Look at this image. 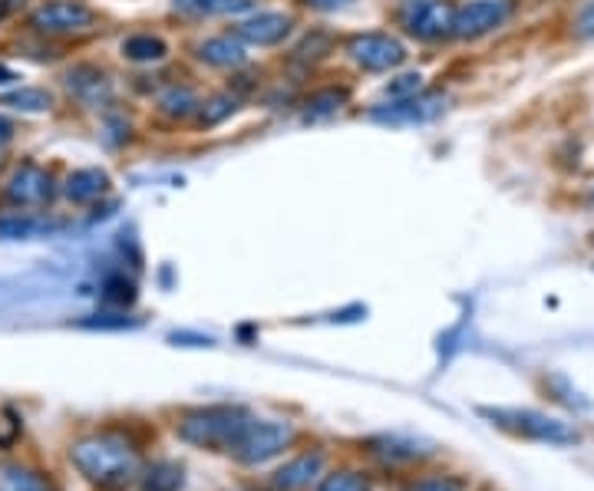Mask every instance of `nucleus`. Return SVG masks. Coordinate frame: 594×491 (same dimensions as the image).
<instances>
[{"instance_id": "nucleus-1", "label": "nucleus", "mask_w": 594, "mask_h": 491, "mask_svg": "<svg viewBox=\"0 0 594 491\" xmlns=\"http://www.w3.org/2000/svg\"><path fill=\"white\" fill-rule=\"evenodd\" d=\"M103 31V14L90 0H37L24 14V34L54 47L90 40Z\"/></svg>"}, {"instance_id": "nucleus-2", "label": "nucleus", "mask_w": 594, "mask_h": 491, "mask_svg": "<svg viewBox=\"0 0 594 491\" xmlns=\"http://www.w3.org/2000/svg\"><path fill=\"white\" fill-rule=\"evenodd\" d=\"M60 199V176L47 161L24 155L11 158L8 172L0 176V208L14 212H47Z\"/></svg>"}, {"instance_id": "nucleus-3", "label": "nucleus", "mask_w": 594, "mask_h": 491, "mask_svg": "<svg viewBox=\"0 0 594 491\" xmlns=\"http://www.w3.org/2000/svg\"><path fill=\"white\" fill-rule=\"evenodd\" d=\"M73 465L96 484H126L139 471V455L122 435H90L70 448Z\"/></svg>"}, {"instance_id": "nucleus-4", "label": "nucleus", "mask_w": 594, "mask_h": 491, "mask_svg": "<svg viewBox=\"0 0 594 491\" xmlns=\"http://www.w3.org/2000/svg\"><path fill=\"white\" fill-rule=\"evenodd\" d=\"M251 426V416L245 409H231V406H212V409H199L189 412L179 422V435L189 445L199 448H212V452H231L238 445V439L245 435V429Z\"/></svg>"}, {"instance_id": "nucleus-5", "label": "nucleus", "mask_w": 594, "mask_h": 491, "mask_svg": "<svg viewBox=\"0 0 594 491\" xmlns=\"http://www.w3.org/2000/svg\"><path fill=\"white\" fill-rule=\"evenodd\" d=\"M60 89L67 96V103H73L76 109L83 112H106L116 103V80L112 73L103 67V63H93V60H76L70 63L63 73H60Z\"/></svg>"}, {"instance_id": "nucleus-6", "label": "nucleus", "mask_w": 594, "mask_h": 491, "mask_svg": "<svg viewBox=\"0 0 594 491\" xmlns=\"http://www.w3.org/2000/svg\"><path fill=\"white\" fill-rule=\"evenodd\" d=\"M453 14H456L453 0H403L393 21L400 34H406L409 40L442 44L453 40Z\"/></svg>"}, {"instance_id": "nucleus-7", "label": "nucleus", "mask_w": 594, "mask_h": 491, "mask_svg": "<svg viewBox=\"0 0 594 491\" xmlns=\"http://www.w3.org/2000/svg\"><path fill=\"white\" fill-rule=\"evenodd\" d=\"M341 50L364 73H396L409 60L406 44L396 34H390V31H360V34H351L341 44Z\"/></svg>"}, {"instance_id": "nucleus-8", "label": "nucleus", "mask_w": 594, "mask_h": 491, "mask_svg": "<svg viewBox=\"0 0 594 491\" xmlns=\"http://www.w3.org/2000/svg\"><path fill=\"white\" fill-rule=\"evenodd\" d=\"M483 412L499 429L522 435V439H532V442H545V445H578L581 442L574 426L551 419V416H542V412H532V409H483Z\"/></svg>"}, {"instance_id": "nucleus-9", "label": "nucleus", "mask_w": 594, "mask_h": 491, "mask_svg": "<svg viewBox=\"0 0 594 491\" xmlns=\"http://www.w3.org/2000/svg\"><path fill=\"white\" fill-rule=\"evenodd\" d=\"M515 17V0H470L453 14V40H483Z\"/></svg>"}, {"instance_id": "nucleus-10", "label": "nucleus", "mask_w": 594, "mask_h": 491, "mask_svg": "<svg viewBox=\"0 0 594 491\" xmlns=\"http://www.w3.org/2000/svg\"><path fill=\"white\" fill-rule=\"evenodd\" d=\"M297 21L294 14H284V11H251L248 17L235 21L231 24V34L248 47V50H271V47H281L284 40H290Z\"/></svg>"}, {"instance_id": "nucleus-11", "label": "nucleus", "mask_w": 594, "mask_h": 491, "mask_svg": "<svg viewBox=\"0 0 594 491\" xmlns=\"http://www.w3.org/2000/svg\"><path fill=\"white\" fill-rule=\"evenodd\" d=\"M294 442V429L287 422H258L251 419V426L245 429V435L238 439V445L231 448V455L245 465H261L268 458H274L277 452H284Z\"/></svg>"}, {"instance_id": "nucleus-12", "label": "nucleus", "mask_w": 594, "mask_h": 491, "mask_svg": "<svg viewBox=\"0 0 594 491\" xmlns=\"http://www.w3.org/2000/svg\"><path fill=\"white\" fill-rule=\"evenodd\" d=\"M192 57L209 67V70H222V73H238L248 67V47L231 34V31H222V34H212L205 40H199L192 47Z\"/></svg>"}, {"instance_id": "nucleus-13", "label": "nucleus", "mask_w": 594, "mask_h": 491, "mask_svg": "<svg viewBox=\"0 0 594 491\" xmlns=\"http://www.w3.org/2000/svg\"><path fill=\"white\" fill-rule=\"evenodd\" d=\"M436 112H442V96L423 89V93H416V96L390 99V103L373 106V109H370V119H373V122H383V125H413V122L432 119Z\"/></svg>"}, {"instance_id": "nucleus-14", "label": "nucleus", "mask_w": 594, "mask_h": 491, "mask_svg": "<svg viewBox=\"0 0 594 491\" xmlns=\"http://www.w3.org/2000/svg\"><path fill=\"white\" fill-rule=\"evenodd\" d=\"M109 189H112V179L99 166H83V169H73L60 179V199L76 205V208L96 205L99 199L109 195Z\"/></svg>"}, {"instance_id": "nucleus-15", "label": "nucleus", "mask_w": 594, "mask_h": 491, "mask_svg": "<svg viewBox=\"0 0 594 491\" xmlns=\"http://www.w3.org/2000/svg\"><path fill=\"white\" fill-rule=\"evenodd\" d=\"M202 99L205 96L199 93L195 83H189V80H166L159 86V93H156V112L166 122H173V125L192 122L195 112H199V106H202Z\"/></svg>"}, {"instance_id": "nucleus-16", "label": "nucleus", "mask_w": 594, "mask_h": 491, "mask_svg": "<svg viewBox=\"0 0 594 491\" xmlns=\"http://www.w3.org/2000/svg\"><path fill=\"white\" fill-rule=\"evenodd\" d=\"M173 53L169 40L156 31H132L119 40V57L132 67H159Z\"/></svg>"}, {"instance_id": "nucleus-17", "label": "nucleus", "mask_w": 594, "mask_h": 491, "mask_svg": "<svg viewBox=\"0 0 594 491\" xmlns=\"http://www.w3.org/2000/svg\"><path fill=\"white\" fill-rule=\"evenodd\" d=\"M0 109L14 116H40L57 109V93L50 86H34V83H17L0 93Z\"/></svg>"}, {"instance_id": "nucleus-18", "label": "nucleus", "mask_w": 594, "mask_h": 491, "mask_svg": "<svg viewBox=\"0 0 594 491\" xmlns=\"http://www.w3.org/2000/svg\"><path fill=\"white\" fill-rule=\"evenodd\" d=\"M321 471H324V455H321V452L297 455V458H290L284 468L274 471V488H281V491H301V488H308L311 481H318Z\"/></svg>"}, {"instance_id": "nucleus-19", "label": "nucleus", "mask_w": 594, "mask_h": 491, "mask_svg": "<svg viewBox=\"0 0 594 491\" xmlns=\"http://www.w3.org/2000/svg\"><path fill=\"white\" fill-rule=\"evenodd\" d=\"M251 14L254 0H173V14L186 21H209V17H235V14Z\"/></svg>"}, {"instance_id": "nucleus-20", "label": "nucleus", "mask_w": 594, "mask_h": 491, "mask_svg": "<svg viewBox=\"0 0 594 491\" xmlns=\"http://www.w3.org/2000/svg\"><path fill=\"white\" fill-rule=\"evenodd\" d=\"M241 99H245V96L228 83L225 89H218V93H212V96L202 99V106H199L192 125H195V129H215V125H222L225 119H231V116L238 112Z\"/></svg>"}, {"instance_id": "nucleus-21", "label": "nucleus", "mask_w": 594, "mask_h": 491, "mask_svg": "<svg viewBox=\"0 0 594 491\" xmlns=\"http://www.w3.org/2000/svg\"><path fill=\"white\" fill-rule=\"evenodd\" d=\"M305 119H331L337 116L344 106H351V86L344 83H328V86H318L305 96Z\"/></svg>"}, {"instance_id": "nucleus-22", "label": "nucleus", "mask_w": 594, "mask_h": 491, "mask_svg": "<svg viewBox=\"0 0 594 491\" xmlns=\"http://www.w3.org/2000/svg\"><path fill=\"white\" fill-rule=\"evenodd\" d=\"M44 231H50L47 212H14V208L0 212V241H27Z\"/></svg>"}, {"instance_id": "nucleus-23", "label": "nucleus", "mask_w": 594, "mask_h": 491, "mask_svg": "<svg viewBox=\"0 0 594 491\" xmlns=\"http://www.w3.org/2000/svg\"><path fill=\"white\" fill-rule=\"evenodd\" d=\"M334 50H337V40H334L328 31H314L311 37H305L301 44L294 47L290 60H294V63H301L305 70H311V67H318L321 60H328Z\"/></svg>"}, {"instance_id": "nucleus-24", "label": "nucleus", "mask_w": 594, "mask_h": 491, "mask_svg": "<svg viewBox=\"0 0 594 491\" xmlns=\"http://www.w3.org/2000/svg\"><path fill=\"white\" fill-rule=\"evenodd\" d=\"M182 488V468L176 462H159L145 475L142 491H179Z\"/></svg>"}, {"instance_id": "nucleus-25", "label": "nucleus", "mask_w": 594, "mask_h": 491, "mask_svg": "<svg viewBox=\"0 0 594 491\" xmlns=\"http://www.w3.org/2000/svg\"><path fill=\"white\" fill-rule=\"evenodd\" d=\"M0 491H47L44 481L17 465H8V468H0Z\"/></svg>"}, {"instance_id": "nucleus-26", "label": "nucleus", "mask_w": 594, "mask_h": 491, "mask_svg": "<svg viewBox=\"0 0 594 491\" xmlns=\"http://www.w3.org/2000/svg\"><path fill=\"white\" fill-rule=\"evenodd\" d=\"M321 491H370V481L357 471H337V475L324 478Z\"/></svg>"}, {"instance_id": "nucleus-27", "label": "nucleus", "mask_w": 594, "mask_h": 491, "mask_svg": "<svg viewBox=\"0 0 594 491\" xmlns=\"http://www.w3.org/2000/svg\"><path fill=\"white\" fill-rule=\"evenodd\" d=\"M423 89H426V83H423L419 73H403V76H396L393 83H387V96H390V99H406V96H416V93H423Z\"/></svg>"}, {"instance_id": "nucleus-28", "label": "nucleus", "mask_w": 594, "mask_h": 491, "mask_svg": "<svg viewBox=\"0 0 594 491\" xmlns=\"http://www.w3.org/2000/svg\"><path fill=\"white\" fill-rule=\"evenodd\" d=\"M380 445H387V448H377L387 458H419V455H429V448H419L413 439H383Z\"/></svg>"}, {"instance_id": "nucleus-29", "label": "nucleus", "mask_w": 594, "mask_h": 491, "mask_svg": "<svg viewBox=\"0 0 594 491\" xmlns=\"http://www.w3.org/2000/svg\"><path fill=\"white\" fill-rule=\"evenodd\" d=\"M571 34H574V40H594V0H584L578 8V14L571 21Z\"/></svg>"}, {"instance_id": "nucleus-30", "label": "nucleus", "mask_w": 594, "mask_h": 491, "mask_svg": "<svg viewBox=\"0 0 594 491\" xmlns=\"http://www.w3.org/2000/svg\"><path fill=\"white\" fill-rule=\"evenodd\" d=\"M21 132H24V129H21L17 116L8 112V109H0V145H14V139H17Z\"/></svg>"}, {"instance_id": "nucleus-31", "label": "nucleus", "mask_w": 594, "mask_h": 491, "mask_svg": "<svg viewBox=\"0 0 594 491\" xmlns=\"http://www.w3.org/2000/svg\"><path fill=\"white\" fill-rule=\"evenodd\" d=\"M409 491H463V481H453V478H426V481H416Z\"/></svg>"}, {"instance_id": "nucleus-32", "label": "nucleus", "mask_w": 594, "mask_h": 491, "mask_svg": "<svg viewBox=\"0 0 594 491\" xmlns=\"http://www.w3.org/2000/svg\"><path fill=\"white\" fill-rule=\"evenodd\" d=\"M301 8H308V11H318V14H334V11H344V8H351L354 0H297Z\"/></svg>"}, {"instance_id": "nucleus-33", "label": "nucleus", "mask_w": 594, "mask_h": 491, "mask_svg": "<svg viewBox=\"0 0 594 491\" xmlns=\"http://www.w3.org/2000/svg\"><path fill=\"white\" fill-rule=\"evenodd\" d=\"M17 83H21V73H17V70H11L4 60H0V93L11 89V86H17Z\"/></svg>"}, {"instance_id": "nucleus-34", "label": "nucleus", "mask_w": 594, "mask_h": 491, "mask_svg": "<svg viewBox=\"0 0 594 491\" xmlns=\"http://www.w3.org/2000/svg\"><path fill=\"white\" fill-rule=\"evenodd\" d=\"M8 166H11V145H0V176L8 172Z\"/></svg>"}, {"instance_id": "nucleus-35", "label": "nucleus", "mask_w": 594, "mask_h": 491, "mask_svg": "<svg viewBox=\"0 0 594 491\" xmlns=\"http://www.w3.org/2000/svg\"><path fill=\"white\" fill-rule=\"evenodd\" d=\"M11 17V8H8V0H0V24H4Z\"/></svg>"}]
</instances>
